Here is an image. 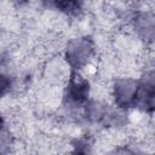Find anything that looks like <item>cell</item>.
Returning a JSON list of instances; mask_svg holds the SVG:
<instances>
[{"label":"cell","mask_w":155,"mask_h":155,"mask_svg":"<svg viewBox=\"0 0 155 155\" xmlns=\"http://www.w3.org/2000/svg\"><path fill=\"white\" fill-rule=\"evenodd\" d=\"M56 8L67 13V15H76L81 10L82 0H48Z\"/></svg>","instance_id":"cell-6"},{"label":"cell","mask_w":155,"mask_h":155,"mask_svg":"<svg viewBox=\"0 0 155 155\" xmlns=\"http://www.w3.org/2000/svg\"><path fill=\"white\" fill-rule=\"evenodd\" d=\"M93 50H94L93 42L90 39L87 38L75 39L70 41L67 47V53H65L67 61L73 68L79 69L88 62V59L93 54Z\"/></svg>","instance_id":"cell-1"},{"label":"cell","mask_w":155,"mask_h":155,"mask_svg":"<svg viewBox=\"0 0 155 155\" xmlns=\"http://www.w3.org/2000/svg\"><path fill=\"white\" fill-rule=\"evenodd\" d=\"M15 1H17V2H19V4H21V2H24L25 0H15Z\"/></svg>","instance_id":"cell-7"},{"label":"cell","mask_w":155,"mask_h":155,"mask_svg":"<svg viewBox=\"0 0 155 155\" xmlns=\"http://www.w3.org/2000/svg\"><path fill=\"white\" fill-rule=\"evenodd\" d=\"M134 105L147 111L155 110V85L139 84L134 98Z\"/></svg>","instance_id":"cell-4"},{"label":"cell","mask_w":155,"mask_h":155,"mask_svg":"<svg viewBox=\"0 0 155 155\" xmlns=\"http://www.w3.org/2000/svg\"><path fill=\"white\" fill-rule=\"evenodd\" d=\"M138 82L132 79H121L115 82L114 96L115 102L121 108L134 105V98L138 88Z\"/></svg>","instance_id":"cell-2"},{"label":"cell","mask_w":155,"mask_h":155,"mask_svg":"<svg viewBox=\"0 0 155 155\" xmlns=\"http://www.w3.org/2000/svg\"><path fill=\"white\" fill-rule=\"evenodd\" d=\"M134 28L138 35L145 41L155 40V16L150 13H142L134 22Z\"/></svg>","instance_id":"cell-5"},{"label":"cell","mask_w":155,"mask_h":155,"mask_svg":"<svg viewBox=\"0 0 155 155\" xmlns=\"http://www.w3.org/2000/svg\"><path fill=\"white\" fill-rule=\"evenodd\" d=\"M88 96V82L79 75H73L67 87V98L73 104H82Z\"/></svg>","instance_id":"cell-3"}]
</instances>
